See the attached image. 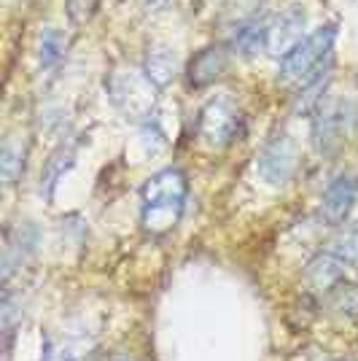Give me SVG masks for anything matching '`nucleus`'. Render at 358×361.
<instances>
[{
  "label": "nucleus",
  "instance_id": "nucleus-16",
  "mask_svg": "<svg viewBox=\"0 0 358 361\" xmlns=\"http://www.w3.org/2000/svg\"><path fill=\"white\" fill-rule=\"evenodd\" d=\"M22 167H25V143L16 137H6V143L0 149V173H3L6 186H11L19 178Z\"/></svg>",
  "mask_w": 358,
  "mask_h": 361
},
{
  "label": "nucleus",
  "instance_id": "nucleus-9",
  "mask_svg": "<svg viewBox=\"0 0 358 361\" xmlns=\"http://www.w3.org/2000/svg\"><path fill=\"white\" fill-rule=\"evenodd\" d=\"M345 264L340 256H334L331 251H323V254H318L307 264V270H304V278H307V283L315 288V291H331L334 286H340L345 281Z\"/></svg>",
  "mask_w": 358,
  "mask_h": 361
},
{
  "label": "nucleus",
  "instance_id": "nucleus-1",
  "mask_svg": "<svg viewBox=\"0 0 358 361\" xmlns=\"http://www.w3.org/2000/svg\"><path fill=\"white\" fill-rule=\"evenodd\" d=\"M186 195H189L186 176L175 167L159 170L156 176L146 180V186H143V226L151 235H164L178 224L183 205H186Z\"/></svg>",
  "mask_w": 358,
  "mask_h": 361
},
{
  "label": "nucleus",
  "instance_id": "nucleus-18",
  "mask_svg": "<svg viewBox=\"0 0 358 361\" xmlns=\"http://www.w3.org/2000/svg\"><path fill=\"white\" fill-rule=\"evenodd\" d=\"M328 307L345 318H358V286L356 283H340L328 291Z\"/></svg>",
  "mask_w": 358,
  "mask_h": 361
},
{
  "label": "nucleus",
  "instance_id": "nucleus-13",
  "mask_svg": "<svg viewBox=\"0 0 358 361\" xmlns=\"http://www.w3.org/2000/svg\"><path fill=\"white\" fill-rule=\"evenodd\" d=\"M267 32H269V25H264L261 19H251V22L237 25V32H235V41L232 44L245 57H254L261 49H267Z\"/></svg>",
  "mask_w": 358,
  "mask_h": 361
},
{
  "label": "nucleus",
  "instance_id": "nucleus-17",
  "mask_svg": "<svg viewBox=\"0 0 358 361\" xmlns=\"http://www.w3.org/2000/svg\"><path fill=\"white\" fill-rule=\"evenodd\" d=\"M65 35L57 27H44L41 32V44H38V57H41V68H54L60 65L65 57Z\"/></svg>",
  "mask_w": 358,
  "mask_h": 361
},
{
  "label": "nucleus",
  "instance_id": "nucleus-19",
  "mask_svg": "<svg viewBox=\"0 0 358 361\" xmlns=\"http://www.w3.org/2000/svg\"><path fill=\"white\" fill-rule=\"evenodd\" d=\"M70 162H73V151H65L60 149L51 159H49V167H46L44 173V189H46V197H51V189H54V183H57V178H60L62 173L70 167Z\"/></svg>",
  "mask_w": 358,
  "mask_h": 361
},
{
  "label": "nucleus",
  "instance_id": "nucleus-14",
  "mask_svg": "<svg viewBox=\"0 0 358 361\" xmlns=\"http://www.w3.org/2000/svg\"><path fill=\"white\" fill-rule=\"evenodd\" d=\"M32 245H35V229H32V226H19L16 238L14 240H8V245H6V256H3V278H6V281H8L11 272L25 262V256L32 251Z\"/></svg>",
  "mask_w": 358,
  "mask_h": 361
},
{
  "label": "nucleus",
  "instance_id": "nucleus-12",
  "mask_svg": "<svg viewBox=\"0 0 358 361\" xmlns=\"http://www.w3.org/2000/svg\"><path fill=\"white\" fill-rule=\"evenodd\" d=\"M328 87V71H315L304 84H302V90H299L297 100H294V111L297 114H315L321 103H323V92Z\"/></svg>",
  "mask_w": 358,
  "mask_h": 361
},
{
  "label": "nucleus",
  "instance_id": "nucleus-5",
  "mask_svg": "<svg viewBox=\"0 0 358 361\" xmlns=\"http://www.w3.org/2000/svg\"><path fill=\"white\" fill-rule=\"evenodd\" d=\"M294 170H297V143L291 140V135L280 133L259 154V173L272 186H283L291 180Z\"/></svg>",
  "mask_w": 358,
  "mask_h": 361
},
{
  "label": "nucleus",
  "instance_id": "nucleus-4",
  "mask_svg": "<svg viewBox=\"0 0 358 361\" xmlns=\"http://www.w3.org/2000/svg\"><path fill=\"white\" fill-rule=\"evenodd\" d=\"M240 130V111L229 97H213L208 106L199 111L197 135L205 146L221 149L229 146Z\"/></svg>",
  "mask_w": 358,
  "mask_h": 361
},
{
  "label": "nucleus",
  "instance_id": "nucleus-3",
  "mask_svg": "<svg viewBox=\"0 0 358 361\" xmlns=\"http://www.w3.org/2000/svg\"><path fill=\"white\" fill-rule=\"evenodd\" d=\"M108 90H111V97L113 103L130 114L135 119L140 116H149L151 108H154V100H156V84L151 81L146 71H137V68H119L111 73V81H108Z\"/></svg>",
  "mask_w": 358,
  "mask_h": 361
},
{
  "label": "nucleus",
  "instance_id": "nucleus-7",
  "mask_svg": "<svg viewBox=\"0 0 358 361\" xmlns=\"http://www.w3.org/2000/svg\"><path fill=\"white\" fill-rule=\"evenodd\" d=\"M358 197V180L356 176H337L326 186V192L321 197V219L328 226H342L345 219L350 216Z\"/></svg>",
  "mask_w": 358,
  "mask_h": 361
},
{
  "label": "nucleus",
  "instance_id": "nucleus-11",
  "mask_svg": "<svg viewBox=\"0 0 358 361\" xmlns=\"http://www.w3.org/2000/svg\"><path fill=\"white\" fill-rule=\"evenodd\" d=\"M143 71H146V75H149L156 87H167L175 78V71H178L175 51L170 46H151L149 54H146Z\"/></svg>",
  "mask_w": 358,
  "mask_h": 361
},
{
  "label": "nucleus",
  "instance_id": "nucleus-15",
  "mask_svg": "<svg viewBox=\"0 0 358 361\" xmlns=\"http://www.w3.org/2000/svg\"><path fill=\"white\" fill-rule=\"evenodd\" d=\"M326 251L340 256L347 267H358V221L340 226V232L328 240Z\"/></svg>",
  "mask_w": 358,
  "mask_h": 361
},
{
  "label": "nucleus",
  "instance_id": "nucleus-21",
  "mask_svg": "<svg viewBox=\"0 0 358 361\" xmlns=\"http://www.w3.org/2000/svg\"><path fill=\"white\" fill-rule=\"evenodd\" d=\"M337 361H350V359H337Z\"/></svg>",
  "mask_w": 358,
  "mask_h": 361
},
{
  "label": "nucleus",
  "instance_id": "nucleus-6",
  "mask_svg": "<svg viewBox=\"0 0 358 361\" xmlns=\"http://www.w3.org/2000/svg\"><path fill=\"white\" fill-rule=\"evenodd\" d=\"M304 27H307V11L302 6H288L269 25L267 51L272 57H280L283 60L285 54L304 38Z\"/></svg>",
  "mask_w": 358,
  "mask_h": 361
},
{
  "label": "nucleus",
  "instance_id": "nucleus-10",
  "mask_svg": "<svg viewBox=\"0 0 358 361\" xmlns=\"http://www.w3.org/2000/svg\"><path fill=\"white\" fill-rule=\"evenodd\" d=\"M224 71H226V51L221 46H208L189 65V81L195 87H208L216 78H221Z\"/></svg>",
  "mask_w": 358,
  "mask_h": 361
},
{
  "label": "nucleus",
  "instance_id": "nucleus-2",
  "mask_svg": "<svg viewBox=\"0 0 358 361\" xmlns=\"http://www.w3.org/2000/svg\"><path fill=\"white\" fill-rule=\"evenodd\" d=\"M337 41V27L326 25V27H318L310 35H304L283 60H280V78L283 81H297L304 84L310 75L321 68V62L326 60L334 49Z\"/></svg>",
  "mask_w": 358,
  "mask_h": 361
},
{
  "label": "nucleus",
  "instance_id": "nucleus-20",
  "mask_svg": "<svg viewBox=\"0 0 358 361\" xmlns=\"http://www.w3.org/2000/svg\"><path fill=\"white\" fill-rule=\"evenodd\" d=\"M259 6H261V0H226L224 16L235 25H242V22L254 19V11Z\"/></svg>",
  "mask_w": 358,
  "mask_h": 361
},
{
  "label": "nucleus",
  "instance_id": "nucleus-8",
  "mask_svg": "<svg viewBox=\"0 0 358 361\" xmlns=\"http://www.w3.org/2000/svg\"><path fill=\"white\" fill-rule=\"evenodd\" d=\"M345 130H347V106L340 103V100L321 103V108L315 111V124H313L315 146L321 151L334 149L345 137Z\"/></svg>",
  "mask_w": 358,
  "mask_h": 361
}]
</instances>
